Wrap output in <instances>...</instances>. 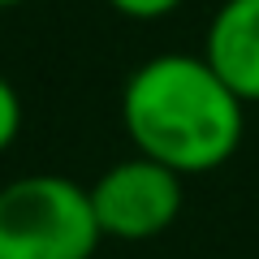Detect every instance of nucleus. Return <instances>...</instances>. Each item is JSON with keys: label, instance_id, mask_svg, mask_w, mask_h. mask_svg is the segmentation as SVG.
Returning <instances> with one entry per match:
<instances>
[{"label": "nucleus", "instance_id": "nucleus-3", "mask_svg": "<svg viewBox=\"0 0 259 259\" xmlns=\"http://www.w3.org/2000/svg\"><path fill=\"white\" fill-rule=\"evenodd\" d=\"M87 190H91L100 233L112 242H151L182 212V173L139 151L130 160H117Z\"/></svg>", "mask_w": 259, "mask_h": 259}, {"label": "nucleus", "instance_id": "nucleus-2", "mask_svg": "<svg viewBox=\"0 0 259 259\" xmlns=\"http://www.w3.org/2000/svg\"><path fill=\"white\" fill-rule=\"evenodd\" d=\"M100 238L87 186L61 173L0 186V259H91Z\"/></svg>", "mask_w": 259, "mask_h": 259}, {"label": "nucleus", "instance_id": "nucleus-5", "mask_svg": "<svg viewBox=\"0 0 259 259\" xmlns=\"http://www.w3.org/2000/svg\"><path fill=\"white\" fill-rule=\"evenodd\" d=\"M18 134H22V95L0 74V151H9L18 143Z\"/></svg>", "mask_w": 259, "mask_h": 259}, {"label": "nucleus", "instance_id": "nucleus-6", "mask_svg": "<svg viewBox=\"0 0 259 259\" xmlns=\"http://www.w3.org/2000/svg\"><path fill=\"white\" fill-rule=\"evenodd\" d=\"M121 18H134V22H151V18H164V13L182 9L186 0H108Z\"/></svg>", "mask_w": 259, "mask_h": 259}, {"label": "nucleus", "instance_id": "nucleus-1", "mask_svg": "<svg viewBox=\"0 0 259 259\" xmlns=\"http://www.w3.org/2000/svg\"><path fill=\"white\" fill-rule=\"evenodd\" d=\"M121 125L139 156L194 177L233 160L246 130V104L221 82L207 56L160 52L130 74Z\"/></svg>", "mask_w": 259, "mask_h": 259}, {"label": "nucleus", "instance_id": "nucleus-7", "mask_svg": "<svg viewBox=\"0 0 259 259\" xmlns=\"http://www.w3.org/2000/svg\"><path fill=\"white\" fill-rule=\"evenodd\" d=\"M18 5H26V0H0V9H18Z\"/></svg>", "mask_w": 259, "mask_h": 259}, {"label": "nucleus", "instance_id": "nucleus-4", "mask_svg": "<svg viewBox=\"0 0 259 259\" xmlns=\"http://www.w3.org/2000/svg\"><path fill=\"white\" fill-rule=\"evenodd\" d=\"M203 56L242 104H259V0H225L207 26Z\"/></svg>", "mask_w": 259, "mask_h": 259}]
</instances>
